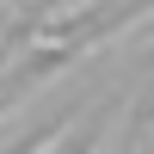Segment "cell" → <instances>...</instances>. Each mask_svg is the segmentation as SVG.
I'll return each mask as SVG.
<instances>
[{
    "instance_id": "7a4b0ae2",
    "label": "cell",
    "mask_w": 154,
    "mask_h": 154,
    "mask_svg": "<svg viewBox=\"0 0 154 154\" xmlns=\"http://www.w3.org/2000/svg\"><path fill=\"white\" fill-rule=\"evenodd\" d=\"M99 0H56V6H43L37 12V25H74V19H86Z\"/></svg>"
},
{
    "instance_id": "6da1fadb",
    "label": "cell",
    "mask_w": 154,
    "mask_h": 154,
    "mask_svg": "<svg viewBox=\"0 0 154 154\" xmlns=\"http://www.w3.org/2000/svg\"><path fill=\"white\" fill-rule=\"evenodd\" d=\"M74 130H80V111H68L62 123H49V130L37 136V142H25V148H12V154H62V148H68V136H74Z\"/></svg>"
}]
</instances>
